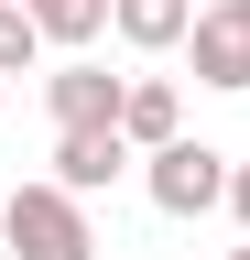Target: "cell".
<instances>
[{"instance_id":"obj_1","label":"cell","mask_w":250,"mask_h":260,"mask_svg":"<svg viewBox=\"0 0 250 260\" xmlns=\"http://www.w3.org/2000/svg\"><path fill=\"white\" fill-rule=\"evenodd\" d=\"M0 239L11 260H98V228H87V195L76 184H11V206H0Z\"/></svg>"},{"instance_id":"obj_2","label":"cell","mask_w":250,"mask_h":260,"mask_svg":"<svg viewBox=\"0 0 250 260\" xmlns=\"http://www.w3.org/2000/svg\"><path fill=\"white\" fill-rule=\"evenodd\" d=\"M229 174H239V162L207 152V141H185V130L142 152V195H152L163 217H207V206H229Z\"/></svg>"},{"instance_id":"obj_3","label":"cell","mask_w":250,"mask_h":260,"mask_svg":"<svg viewBox=\"0 0 250 260\" xmlns=\"http://www.w3.org/2000/svg\"><path fill=\"white\" fill-rule=\"evenodd\" d=\"M185 54H196V87H250V0H207L196 32H185Z\"/></svg>"},{"instance_id":"obj_4","label":"cell","mask_w":250,"mask_h":260,"mask_svg":"<svg viewBox=\"0 0 250 260\" xmlns=\"http://www.w3.org/2000/svg\"><path fill=\"white\" fill-rule=\"evenodd\" d=\"M131 130L120 119H76V130H54V184H76V195H98V184H120L131 174Z\"/></svg>"},{"instance_id":"obj_5","label":"cell","mask_w":250,"mask_h":260,"mask_svg":"<svg viewBox=\"0 0 250 260\" xmlns=\"http://www.w3.org/2000/svg\"><path fill=\"white\" fill-rule=\"evenodd\" d=\"M120 87H131V76H109V65H54V76H44V109H54V130H76V119H120Z\"/></svg>"},{"instance_id":"obj_6","label":"cell","mask_w":250,"mask_h":260,"mask_svg":"<svg viewBox=\"0 0 250 260\" xmlns=\"http://www.w3.org/2000/svg\"><path fill=\"white\" fill-rule=\"evenodd\" d=\"M109 32L131 54H174L185 32H196V0H109Z\"/></svg>"},{"instance_id":"obj_7","label":"cell","mask_w":250,"mask_h":260,"mask_svg":"<svg viewBox=\"0 0 250 260\" xmlns=\"http://www.w3.org/2000/svg\"><path fill=\"white\" fill-rule=\"evenodd\" d=\"M120 130H131L142 152H152V141H174V130H185L174 87H163V76H131V87H120Z\"/></svg>"},{"instance_id":"obj_8","label":"cell","mask_w":250,"mask_h":260,"mask_svg":"<svg viewBox=\"0 0 250 260\" xmlns=\"http://www.w3.org/2000/svg\"><path fill=\"white\" fill-rule=\"evenodd\" d=\"M33 22H44V44H98L109 0H33Z\"/></svg>"},{"instance_id":"obj_9","label":"cell","mask_w":250,"mask_h":260,"mask_svg":"<svg viewBox=\"0 0 250 260\" xmlns=\"http://www.w3.org/2000/svg\"><path fill=\"white\" fill-rule=\"evenodd\" d=\"M33 54H44V22H33V0H0V76H22Z\"/></svg>"},{"instance_id":"obj_10","label":"cell","mask_w":250,"mask_h":260,"mask_svg":"<svg viewBox=\"0 0 250 260\" xmlns=\"http://www.w3.org/2000/svg\"><path fill=\"white\" fill-rule=\"evenodd\" d=\"M229 206H239V228H250V162H239V174H229Z\"/></svg>"},{"instance_id":"obj_11","label":"cell","mask_w":250,"mask_h":260,"mask_svg":"<svg viewBox=\"0 0 250 260\" xmlns=\"http://www.w3.org/2000/svg\"><path fill=\"white\" fill-rule=\"evenodd\" d=\"M229 260H250V249H229Z\"/></svg>"}]
</instances>
